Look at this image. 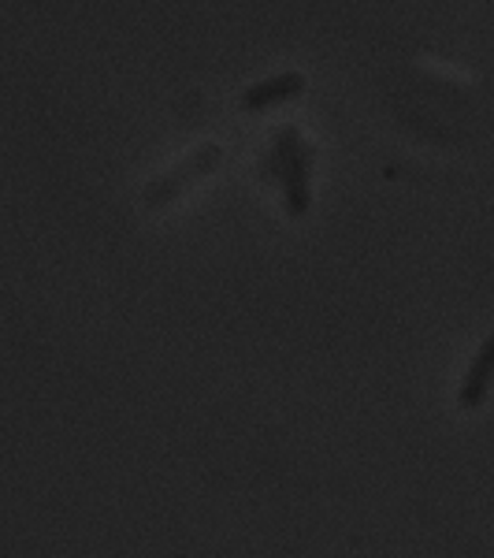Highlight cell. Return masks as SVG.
<instances>
[{"instance_id": "3957f363", "label": "cell", "mask_w": 494, "mask_h": 558, "mask_svg": "<svg viewBox=\"0 0 494 558\" xmlns=\"http://www.w3.org/2000/svg\"><path fill=\"white\" fill-rule=\"evenodd\" d=\"M301 89H305V75H298V71H286V75H275V78H264V83L249 86L246 94H242V108L260 112V108L291 101V97H298Z\"/></svg>"}, {"instance_id": "7a4b0ae2", "label": "cell", "mask_w": 494, "mask_h": 558, "mask_svg": "<svg viewBox=\"0 0 494 558\" xmlns=\"http://www.w3.org/2000/svg\"><path fill=\"white\" fill-rule=\"evenodd\" d=\"M494 384V331L483 339V347L476 350V357L469 362L461 376V387H457V407L461 410H480L491 395Z\"/></svg>"}, {"instance_id": "5b68a950", "label": "cell", "mask_w": 494, "mask_h": 558, "mask_svg": "<svg viewBox=\"0 0 494 558\" xmlns=\"http://www.w3.org/2000/svg\"><path fill=\"white\" fill-rule=\"evenodd\" d=\"M305 146V138H301V131L298 128H283L280 134L272 138V149H268V157H264V179H272V183H283L286 172H291V165H294V157L301 153Z\"/></svg>"}, {"instance_id": "6da1fadb", "label": "cell", "mask_w": 494, "mask_h": 558, "mask_svg": "<svg viewBox=\"0 0 494 558\" xmlns=\"http://www.w3.org/2000/svg\"><path fill=\"white\" fill-rule=\"evenodd\" d=\"M220 157H223V149L215 146V142H209V146H201V149H194L190 157L183 160V165H175L172 172L152 179L149 191H146V205H149V209H160V205L175 202V197L183 194V191H190L197 179L209 175L212 168L220 165Z\"/></svg>"}, {"instance_id": "277c9868", "label": "cell", "mask_w": 494, "mask_h": 558, "mask_svg": "<svg viewBox=\"0 0 494 558\" xmlns=\"http://www.w3.org/2000/svg\"><path fill=\"white\" fill-rule=\"evenodd\" d=\"M312 149L301 146V153L294 157L291 172L283 179V191H286V213L291 216H305L309 213V202H312Z\"/></svg>"}]
</instances>
